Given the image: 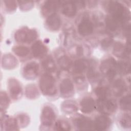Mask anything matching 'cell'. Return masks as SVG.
Here are the masks:
<instances>
[{
    "label": "cell",
    "mask_w": 131,
    "mask_h": 131,
    "mask_svg": "<svg viewBox=\"0 0 131 131\" xmlns=\"http://www.w3.org/2000/svg\"><path fill=\"white\" fill-rule=\"evenodd\" d=\"M40 88L44 94H54L56 92L55 81L54 79L49 75L43 76L40 80Z\"/></svg>",
    "instance_id": "1"
},
{
    "label": "cell",
    "mask_w": 131,
    "mask_h": 131,
    "mask_svg": "<svg viewBox=\"0 0 131 131\" xmlns=\"http://www.w3.org/2000/svg\"><path fill=\"white\" fill-rule=\"evenodd\" d=\"M109 10L112 16L122 21L125 18V11L124 7L117 2H111L109 4Z\"/></svg>",
    "instance_id": "2"
},
{
    "label": "cell",
    "mask_w": 131,
    "mask_h": 131,
    "mask_svg": "<svg viewBox=\"0 0 131 131\" xmlns=\"http://www.w3.org/2000/svg\"><path fill=\"white\" fill-rule=\"evenodd\" d=\"M100 100L99 108L102 112L105 114H109L115 111L117 107V103L115 100H106L105 99Z\"/></svg>",
    "instance_id": "3"
},
{
    "label": "cell",
    "mask_w": 131,
    "mask_h": 131,
    "mask_svg": "<svg viewBox=\"0 0 131 131\" xmlns=\"http://www.w3.org/2000/svg\"><path fill=\"white\" fill-rule=\"evenodd\" d=\"M115 61L113 58H109L104 61L101 64V71L109 77H113L115 75L114 68L116 66Z\"/></svg>",
    "instance_id": "4"
},
{
    "label": "cell",
    "mask_w": 131,
    "mask_h": 131,
    "mask_svg": "<svg viewBox=\"0 0 131 131\" xmlns=\"http://www.w3.org/2000/svg\"><path fill=\"white\" fill-rule=\"evenodd\" d=\"M55 115L52 109L48 106L45 107L42 111L41 121L46 126H50L54 121Z\"/></svg>",
    "instance_id": "5"
},
{
    "label": "cell",
    "mask_w": 131,
    "mask_h": 131,
    "mask_svg": "<svg viewBox=\"0 0 131 131\" xmlns=\"http://www.w3.org/2000/svg\"><path fill=\"white\" fill-rule=\"evenodd\" d=\"M78 29L79 33L81 35L83 36L89 35L93 31V25L90 20L84 19L79 24Z\"/></svg>",
    "instance_id": "6"
},
{
    "label": "cell",
    "mask_w": 131,
    "mask_h": 131,
    "mask_svg": "<svg viewBox=\"0 0 131 131\" xmlns=\"http://www.w3.org/2000/svg\"><path fill=\"white\" fill-rule=\"evenodd\" d=\"M110 118L105 116H100L96 118L94 124V127L97 130H105L110 126Z\"/></svg>",
    "instance_id": "7"
},
{
    "label": "cell",
    "mask_w": 131,
    "mask_h": 131,
    "mask_svg": "<svg viewBox=\"0 0 131 131\" xmlns=\"http://www.w3.org/2000/svg\"><path fill=\"white\" fill-rule=\"evenodd\" d=\"M80 107L81 111L83 113H91L95 108V102L91 98H85L80 102Z\"/></svg>",
    "instance_id": "8"
},
{
    "label": "cell",
    "mask_w": 131,
    "mask_h": 131,
    "mask_svg": "<svg viewBox=\"0 0 131 131\" xmlns=\"http://www.w3.org/2000/svg\"><path fill=\"white\" fill-rule=\"evenodd\" d=\"M32 50L34 56L36 58L42 57L47 52V48L40 41L36 42L32 46Z\"/></svg>",
    "instance_id": "9"
},
{
    "label": "cell",
    "mask_w": 131,
    "mask_h": 131,
    "mask_svg": "<svg viewBox=\"0 0 131 131\" xmlns=\"http://www.w3.org/2000/svg\"><path fill=\"white\" fill-rule=\"evenodd\" d=\"M16 38L20 41H31L35 38V33L32 31L23 30L16 34Z\"/></svg>",
    "instance_id": "10"
},
{
    "label": "cell",
    "mask_w": 131,
    "mask_h": 131,
    "mask_svg": "<svg viewBox=\"0 0 131 131\" xmlns=\"http://www.w3.org/2000/svg\"><path fill=\"white\" fill-rule=\"evenodd\" d=\"M73 89V83L69 79L63 80L60 84V92L61 94L64 96H70L72 94Z\"/></svg>",
    "instance_id": "11"
},
{
    "label": "cell",
    "mask_w": 131,
    "mask_h": 131,
    "mask_svg": "<svg viewBox=\"0 0 131 131\" xmlns=\"http://www.w3.org/2000/svg\"><path fill=\"white\" fill-rule=\"evenodd\" d=\"M60 18L56 14H52L47 19V24L49 28L52 30L58 29L60 26Z\"/></svg>",
    "instance_id": "12"
},
{
    "label": "cell",
    "mask_w": 131,
    "mask_h": 131,
    "mask_svg": "<svg viewBox=\"0 0 131 131\" xmlns=\"http://www.w3.org/2000/svg\"><path fill=\"white\" fill-rule=\"evenodd\" d=\"M77 127L81 130L91 129L94 126L92 121L86 118H79L76 121Z\"/></svg>",
    "instance_id": "13"
},
{
    "label": "cell",
    "mask_w": 131,
    "mask_h": 131,
    "mask_svg": "<svg viewBox=\"0 0 131 131\" xmlns=\"http://www.w3.org/2000/svg\"><path fill=\"white\" fill-rule=\"evenodd\" d=\"M62 12L69 17L75 15L76 12V7L72 2H66L62 7Z\"/></svg>",
    "instance_id": "14"
},
{
    "label": "cell",
    "mask_w": 131,
    "mask_h": 131,
    "mask_svg": "<svg viewBox=\"0 0 131 131\" xmlns=\"http://www.w3.org/2000/svg\"><path fill=\"white\" fill-rule=\"evenodd\" d=\"M38 65L34 62L29 63L24 69L25 74L28 75V77H33L34 75L37 74Z\"/></svg>",
    "instance_id": "15"
},
{
    "label": "cell",
    "mask_w": 131,
    "mask_h": 131,
    "mask_svg": "<svg viewBox=\"0 0 131 131\" xmlns=\"http://www.w3.org/2000/svg\"><path fill=\"white\" fill-rule=\"evenodd\" d=\"M119 22L120 21L112 16H108L106 18V26L111 31H114L118 29Z\"/></svg>",
    "instance_id": "16"
},
{
    "label": "cell",
    "mask_w": 131,
    "mask_h": 131,
    "mask_svg": "<svg viewBox=\"0 0 131 131\" xmlns=\"http://www.w3.org/2000/svg\"><path fill=\"white\" fill-rule=\"evenodd\" d=\"M125 85L124 82L121 80H116L113 85L114 93L117 95L121 94L125 91Z\"/></svg>",
    "instance_id": "17"
},
{
    "label": "cell",
    "mask_w": 131,
    "mask_h": 131,
    "mask_svg": "<svg viewBox=\"0 0 131 131\" xmlns=\"http://www.w3.org/2000/svg\"><path fill=\"white\" fill-rule=\"evenodd\" d=\"M120 107L125 110H129L130 107V95L124 96L120 101Z\"/></svg>",
    "instance_id": "18"
},
{
    "label": "cell",
    "mask_w": 131,
    "mask_h": 131,
    "mask_svg": "<svg viewBox=\"0 0 131 131\" xmlns=\"http://www.w3.org/2000/svg\"><path fill=\"white\" fill-rule=\"evenodd\" d=\"M95 93L100 100H103L107 96L108 89L105 87H99L95 90Z\"/></svg>",
    "instance_id": "19"
},
{
    "label": "cell",
    "mask_w": 131,
    "mask_h": 131,
    "mask_svg": "<svg viewBox=\"0 0 131 131\" xmlns=\"http://www.w3.org/2000/svg\"><path fill=\"white\" fill-rule=\"evenodd\" d=\"M86 68V63L84 61L82 60H79L76 61L74 64V71L76 73H81Z\"/></svg>",
    "instance_id": "20"
},
{
    "label": "cell",
    "mask_w": 131,
    "mask_h": 131,
    "mask_svg": "<svg viewBox=\"0 0 131 131\" xmlns=\"http://www.w3.org/2000/svg\"><path fill=\"white\" fill-rule=\"evenodd\" d=\"M43 66L45 69L49 71H53L55 69V64L54 61L51 58H48L43 62Z\"/></svg>",
    "instance_id": "21"
},
{
    "label": "cell",
    "mask_w": 131,
    "mask_h": 131,
    "mask_svg": "<svg viewBox=\"0 0 131 131\" xmlns=\"http://www.w3.org/2000/svg\"><path fill=\"white\" fill-rule=\"evenodd\" d=\"M60 66L64 69H67L69 68L71 64V60L68 57L63 56L59 58L58 60Z\"/></svg>",
    "instance_id": "22"
},
{
    "label": "cell",
    "mask_w": 131,
    "mask_h": 131,
    "mask_svg": "<svg viewBox=\"0 0 131 131\" xmlns=\"http://www.w3.org/2000/svg\"><path fill=\"white\" fill-rule=\"evenodd\" d=\"M117 67L118 71L122 74H126V73H127L128 71H129L130 69L129 64H128L127 62L124 61L120 62L119 63H118Z\"/></svg>",
    "instance_id": "23"
},
{
    "label": "cell",
    "mask_w": 131,
    "mask_h": 131,
    "mask_svg": "<svg viewBox=\"0 0 131 131\" xmlns=\"http://www.w3.org/2000/svg\"><path fill=\"white\" fill-rule=\"evenodd\" d=\"M14 51L16 54L19 56H26L29 52L28 49L25 47H17L14 49Z\"/></svg>",
    "instance_id": "24"
},
{
    "label": "cell",
    "mask_w": 131,
    "mask_h": 131,
    "mask_svg": "<svg viewBox=\"0 0 131 131\" xmlns=\"http://www.w3.org/2000/svg\"><path fill=\"white\" fill-rule=\"evenodd\" d=\"M55 127L58 130H69L70 129L69 124L65 122L58 121L55 124Z\"/></svg>",
    "instance_id": "25"
},
{
    "label": "cell",
    "mask_w": 131,
    "mask_h": 131,
    "mask_svg": "<svg viewBox=\"0 0 131 131\" xmlns=\"http://www.w3.org/2000/svg\"><path fill=\"white\" fill-rule=\"evenodd\" d=\"M130 116H124L121 120V123L123 127H129L130 125Z\"/></svg>",
    "instance_id": "26"
}]
</instances>
